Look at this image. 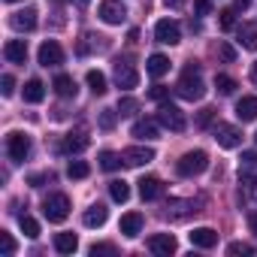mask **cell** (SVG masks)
Wrapping results in <instances>:
<instances>
[{
  "mask_svg": "<svg viewBox=\"0 0 257 257\" xmlns=\"http://www.w3.org/2000/svg\"><path fill=\"white\" fill-rule=\"evenodd\" d=\"M19 224H22V233H25L28 239H37V236H40V224H37L31 215H22V218H19Z\"/></svg>",
  "mask_w": 257,
  "mask_h": 257,
  "instance_id": "33",
  "label": "cell"
},
{
  "mask_svg": "<svg viewBox=\"0 0 257 257\" xmlns=\"http://www.w3.org/2000/svg\"><path fill=\"white\" fill-rule=\"evenodd\" d=\"M158 121H161V127H167V131H173V134H182L185 127H188V118H185V112L179 109V106H173V103H161V109H158Z\"/></svg>",
  "mask_w": 257,
  "mask_h": 257,
  "instance_id": "4",
  "label": "cell"
},
{
  "mask_svg": "<svg viewBox=\"0 0 257 257\" xmlns=\"http://www.w3.org/2000/svg\"><path fill=\"white\" fill-rule=\"evenodd\" d=\"M37 58H40L43 67H61V64H64V49H61L55 40H46V43L40 46Z\"/></svg>",
  "mask_w": 257,
  "mask_h": 257,
  "instance_id": "11",
  "label": "cell"
},
{
  "mask_svg": "<svg viewBox=\"0 0 257 257\" xmlns=\"http://www.w3.org/2000/svg\"><path fill=\"white\" fill-rule=\"evenodd\" d=\"M149 97L158 100V103H164V100L170 97V88H167V85H152V88H149Z\"/></svg>",
  "mask_w": 257,
  "mask_h": 257,
  "instance_id": "39",
  "label": "cell"
},
{
  "mask_svg": "<svg viewBox=\"0 0 257 257\" xmlns=\"http://www.w3.org/2000/svg\"><path fill=\"white\" fill-rule=\"evenodd\" d=\"M176 94L182 97V100H203V94H206V82H203V76H200V64L197 61H191L188 67H185V73H182V79L176 82Z\"/></svg>",
  "mask_w": 257,
  "mask_h": 257,
  "instance_id": "1",
  "label": "cell"
},
{
  "mask_svg": "<svg viewBox=\"0 0 257 257\" xmlns=\"http://www.w3.org/2000/svg\"><path fill=\"white\" fill-rule=\"evenodd\" d=\"M79 248V236L76 233H58L55 236V251L58 254H73Z\"/></svg>",
  "mask_w": 257,
  "mask_h": 257,
  "instance_id": "27",
  "label": "cell"
},
{
  "mask_svg": "<svg viewBox=\"0 0 257 257\" xmlns=\"http://www.w3.org/2000/svg\"><path fill=\"white\" fill-rule=\"evenodd\" d=\"M115 121H118V112L115 109H103L100 112V127H103V131H112Z\"/></svg>",
  "mask_w": 257,
  "mask_h": 257,
  "instance_id": "37",
  "label": "cell"
},
{
  "mask_svg": "<svg viewBox=\"0 0 257 257\" xmlns=\"http://www.w3.org/2000/svg\"><path fill=\"white\" fill-rule=\"evenodd\" d=\"M248 227H251V233H254V236H257V212H254V215H251V218H248Z\"/></svg>",
  "mask_w": 257,
  "mask_h": 257,
  "instance_id": "47",
  "label": "cell"
},
{
  "mask_svg": "<svg viewBox=\"0 0 257 257\" xmlns=\"http://www.w3.org/2000/svg\"><path fill=\"white\" fill-rule=\"evenodd\" d=\"M239 182L257 185V152H242V167H239Z\"/></svg>",
  "mask_w": 257,
  "mask_h": 257,
  "instance_id": "16",
  "label": "cell"
},
{
  "mask_svg": "<svg viewBox=\"0 0 257 257\" xmlns=\"http://www.w3.org/2000/svg\"><path fill=\"white\" fill-rule=\"evenodd\" d=\"M97 16H100L106 25H121V22L127 19V7L121 4V0H103L100 10H97Z\"/></svg>",
  "mask_w": 257,
  "mask_h": 257,
  "instance_id": "9",
  "label": "cell"
},
{
  "mask_svg": "<svg viewBox=\"0 0 257 257\" xmlns=\"http://www.w3.org/2000/svg\"><path fill=\"white\" fill-rule=\"evenodd\" d=\"M239 46L242 49H248V52H254L257 49V22H245V25H239Z\"/></svg>",
  "mask_w": 257,
  "mask_h": 257,
  "instance_id": "21",
  "label": "cell"
},
{
  "mask_svg": "<svg viewBox=\"0 0 257 257\" xmlns=\"http://www.w3.org/2000/svg\"><path fill=\"white\" fill-rule=\"evenodd\" d=\"M61 4H67V0H61ZM76 4H79V7H85V4H88V0H76Z\"/></svg>",
  "mask_w": 257,
  "mask_h": 257,
  "instance_id": "49",
  "label": "cell"
},
{
  "mask_svg": "<svg viewBox=\"0 0 257 257\" xmlns=\"http://www.w3.org/2000/svg\"><path fill=\"white\" fill-rule=\"evenodd\" d=\"M10 25H13V31H34L37 28V10L34 7H28V10H19V13H13L10 16Z\"/></svg>",
  "mask_w": 257,
  "mask_h": 257,
  "instance_id": "14",
  "label": "cell"
},
{
  "mask_svg": "<svg viewBox=\"0 0 257 257\" xmlns=\"http://www.w3.org/2000/svg\"><path fill=\"white\" fill-rule=\"evenodd\" d=\"M167 7H173V10H179V7H185V0H164Z\"/></svg>",
  "mask_w": 257,
  "mask_h": 257,
  "instance_id": "48",
  "label": "cell"
},
{
  "mask_svg": "<svg viewBox=\"0 0 257 257\" xmlns=\"http://www.w3.org/2000/svg\"><path fill=\"white\" fill-rule=\"evenodd\" d=\"M176 236L173 233H155L152 239H149V251L152 254H158V257H170V254H176Z\"/></svg>",
  "mask_w": 257,
  "mask_h": 257,
  "instance_id": "12",
  "label": "cell"
},
{
  "mask_svg": "<svg viewBox=\"0 0 257 257\" xmlns=\"http://www.w3.org/2000/svg\"><path fill=\"white\" fill-rule=\"evenodd\" d=\"M67 176H70V179H88V176H91V167H88L85 161H70Z\"/></svg>",
  "mask_w": 257,
  "mask_h": 257,
  "instance_id": "32",
  "label": "cell"
},
{
  "mask_svg": "<svg viewBox=\"0 0 257 257\" xmlns=\"http://www.w3.org/2000/svg\"><path fill=\"white\" fill-rule=\"evenodd\" d=\"M106 218H109V209H106L103 203H94V206H88V209L82 212V224H85V227H103Z\"/></svg>",
  "mask_w": 257,
  "mask_h": 257,
  "instance_id": "18",
  "label": "cell"
},
{
  "mask_svg": "<svg viewBox=\"0 0 257 257\" xmlns=\"http://www.w3.org/2000/svg\"><path fill=\"white\" fill-rule=\"evenodd\" d=\"M218 55H221L227 64H233V61H236V49H233V46H227V43H221V46H218Z\"/></svg>",
  "mask_w": 257,
  "mask_h": 257,
  "instance_id": "42",
  "label": "cell"
},
{
  "mask_svg": "<svg viewBox=\"0 0 257 257\" xmlns=\"http://www.w3.org/2000/svg\"><path fill=\"white\" fill-rule=\"evenodd\" d=\"M88 251H91V257H97V254H118V248L109 245V242H94Z\"/></svg>",
  "mask_w": 257,
  "mask_h": 257,
  "instance_id": "38",
  "label": "cell"
},
{
  "mask_svg": "<svg viewBox=\"0 0 257 257\" xmlns=\"http://www.w3.org/2000/svg\"><path fill=\"white\" fill-rule=\"evenodd\" d=\"M118 227H121L124 236L134 239V236H140V230H143V215H140V212H127V215H121V224H118Z\"/></svg>",
  "mask_w": 257,
  "mask_h": 257,
  "instance_id": "22",
  "label": "cell"
},
{
  "mask_svg": "<svg viewBox=\"0 0 257 257\" xmlns=\"http://www.w3.org/2000/svg\"><path fill=\"white\" fill-rule=\"evenodd\" d=\"M121 164H124V158H121V155H115V152H100V167H103L106 173H115Z\"/></svg>",
  "mask_w": 257,
  "mask_h": 257,
  "instance_id": "30",
  "label": "cell"
},
{
  "mask_svg": "<svg viewBox=\"0 0 257 257\" xmlns=\"http://www.w3.org/2000/svg\"><path fill=\"white\" fill-rule=\"evenodd\" d=\"M248 7H251V0H233V10L236 13H245Z\"/></svg>",
  "mask_w": 257,
  "mask_h": 257,
  "instance_id": "45",
  "label": "cell"
},
{
  "mask_svg": "<svg viewBox=\"0 0 257 257\" xmlns=\"http://www.w3.org/2000/svg\"><path fill=\"white\" fill-rule=\"evenodd\" d=\"M112 76H115L118 88H124V91H131V88L140 85V73L134 70V64H127V61H118L115 70H112Z\"/></svg>",
  "mask_w": 257,
  "mask_h": 257,
  "instance_id": "10",
  "label": "cell"
},
{
  "mask_svg": "<svg viewBox=\"0 0 257 257\" xmlns=\"http://www.w3.org/2000/svg\"><path fill=\"white\" fill-rule=\"evenodd\" d=\"M254 140H257V134H254Z\"/></svg>",
  "mask_w": 257,
  "mask_h": 257,
  "instance_id": "52",
  "label": "cell"
},
{
  "mask_svg": "<svg viewBox=\"0 0 257 257\" xmlns=\"http://www.w3.org/2000/svg\"><path fill=\"white\" fill-rule=\"evenodd\" d=\"M0 85H4V88H0V91H4V97H13L16 94V79L13 76H4V79H0Z\"/></svg>",
  "mask_w": 257,
  "mask_h": 257,
  "instance_id": "43",
  "label": "cell"
},
{
  "mask_svg": "<svg viewBox=\"0 0 257 257\" xmlns=\"http://www.w3.org/2000/svg\"><path fill=\"white\" fill-rule=\"evenodd\" d=\"M43 215L52 221V224H64L70 218V197L67 194H49L43 200Z\"/></svg>",
  "mask_w": 257,
  "mask_h": 257,
  "instance_id": "3",
  "label": "cell"
},
{
  "mask_svg": "<svg viewBox=\"0 0 257 257\" xmlns=\"http://www.w3.org/2000/svg\"><path fill=\"white\" fill-rule=\"evenodd\" d=\"M46 179H52V176H46V173H40V176H31V185H34V188H40Z\"/></svg>",
  "mask_w": 257,
  "mask_h": 257,
  "instance_id": "46",
  "label": "cell"
},
{
  "mask_svg": "<svg viewBox=\"0 0 257 257\" xmlns=\"http://www.w3.org/2000/svg\"><path fill=\"white\" fill-rule=\"evenodd\" d=\"M218 16H221V19H218L221 31H233V28H236V10H233V7H230V10H221Z\"/></svg>",
  "mask_w": 257,
  "mask_h": 257,
  "instance_id": "34",
  "label": "cell"
},
{
  "mask_svg": "<svg viewBox=\"0 0 257 257\" xmlns=\"http://www.w3.org/2000/svg\"><path fill=\"white\" fill-rule=\"evenodd\" d=\"M85 82H88V88L97 94V97H103L109 88H106V76L100 73V70H88V76H85Z\"/></svg>",
  "mask_w": 257,
  "mask_h": 257,
  "instance_id": "29",
  "label": "cell"
},
{
  "mask_svg": "<svg viewBox=\"0 0 257 257\" xmlns=\"http://www.w3.org/2000/svg\"><path fill=\"white\" fill-rule=\"evenodd\" d=\"M7 155H10L13 164H25L28 155H31V137H25V134H10V137H7Z\"/></svg>",
  "mask_w": 257,
  "mask_h": 257,
  "instance_id": "5",
  "label": "cell"
},
{
  "mask_svg": "<svg viewBox=\"0 0 257 257\" xmlns=\"http://www.w3.org/2000/svg\"><path fill=\"white\" fill-rule=\"evenodd\" d=\"M236 118L239 121H257V97H242L236 103Z\"/></svg>",
  "mask_w": 257,
  "mask_h": 257,
  "instance_id": "23",
  "label": "cell"
},
{
  "mask_svg": "<svg viewBox=\"0 0 257 257\" xmlns=\"http://www.w3.org/2000/svg\"><path fill=\"white\" fill-rule=\"evenodd\" d=\"M88 149V137L85 134H70V137H64V143H61V152H67V155H79V152H85Z\"/></svg>",
  "mask_w": 257,
  "mask_h": 257,
  "instance_id": "25",
  "label": "cell"
},
{
  "mask_svg": "<svg viewBox=\"0 0 257 257\" xmlns=\"http://www.w3.org/2000/svg\"><path fill=\"white\" fill-rule=\"evenodd\" d=\"M227 254H233V257H236V254H254V248H251L248 242H230V245H227Z\"/></svg>",
  "mask_w": 257,
  "mask_h": 257,
  "instance_id": "40",
  "label": "cell"
},
{
  "mask_svg": "<svg viewBox=\"0 0 257 257\" xmlns=\"http://www.w3.org/2000/svg\"><path fill=\"white\" fill-rule=\"evenodd\" d=\"M137 109H140V100H134V97H121L118 100V112L121 115H137Z\"/></svg>",
  "mask_w": 257,
  "mask_h": 257,
  "instance_id": "35",
  "label": "cell"
},
{
  "mask_svg": "<svg viewBox=\"0 0 257 257\" xmlns=\"http://www.w3.org/2000/svg\"><path fill=\"white\" fill-rule=\"evenodd\" d=\"M206 167H209V155H206L203 149H194V152H188V155H182V158H179L176 173H179V176H185V179H194V176L206 173Z\"/></svg>",
  "mask_w": 257,
  "mask_h": 257,
  "instance_id": "2",
  "label": "cell"
},
{
  "mask_svg": "<svg viewBox=\"0 0 257 257\" xmlns=\"http://www.w3.org/2000/svg\"><path fill=\"white\" fill-rule=\"evenodd\" d=\"M131 137H137V140H143V143L158 140V137H161V121H158V118H140V121H134Z\"/></svg>",
  "mask_w": 257,
  "mask_h": 257,
  "instance_id": "8",
  "label": "cell"
},
{
  "mask_svg": "<svg viewBox=\"0 0 257 257\" xmlns=\"http://www.w3.org/2000/svg\"><path fill=\"white\" fill-rule=\"evenodd\" d=\"M146 70H149V76L161 79L164 73H170V58H167V55H152V58L146 61Z\"/></svg>",
  "mask_w": 257,
  "mask_h": 257,
  "instance_id": "26",
  "label": "cell"
},
{
  "mask_svg": "<svg viewBox=\"0 0 257 257\" xmlns=\"http://www.w3.org/2000/svg\"><path fill=\"white\" fill-rule=\"evenodd\" d=\"M22 94H25L28 103H43V100H46V85H43L40 79H31V82H25Z\"/></svg>",
  "mask_w": 257,
  "mask_h": 257,
  "instance_id": "24",
  "label": "cell"
},
{
  "mask_svg": "<svg viewBox=\"0 0 257 257\" xmlns=\"http://www.w3.org/2000/svg\"><path fill=\"white\" fill-rule=\"evenodd\" d=\"M4 58H7L10 64H25V61H28V46H25V40H10V43L4 46Z\"/></svg>",
  "mask_w": 257,
  "mask_h": 257,
  "instance_id": "20",
  "label": "cell"
},
{
  "mask_svg": "<svg viewBox=\"0 0 257 257\" xmlns=\"http://www.w3.org/2000/svg\"><path fill=\"white\" fill-rule=\"evenodd\" d=\"M212 134H215V143L221 149H239L242 146V131L233 127V124H215Z\"/></svg>",
  "mask_w": 257,
  "mask_h": 257,
  "instance_id": "7",
  "label": "cell"
},
{
  "mask_svg": "<svg viewBox=\"0 0 257 257\" xmlns=\"http://www.w3.org/2000/svg\"><path fill=\"white\" fill-rule=\"evenodd\" d=\"M52 88H55V94H58V97H64V100H73V97L79 94L76 79H73V76H67V73H58V76H55V82H52Z\"/></svg>",
  "mask_w": 257,
  "mask_h": 257,
  "instance_id": "17",
  "label": "cell"
},
{
  "mask_svg": "<svg viewBox=\"0 0 257 257\" xmlns=\"http://www.w3.org/2000/svg\"><path fill=\"white\" fill-rule=\"evenodd\" d=\"M0 245H4V257H13V254H16V239H13V233L0 230Z\"/></svg>",
  "mask_w": 257,
  "mask_h": 257,
  "instance_id": "36",
  "label": "cell"
},
{
  "mask_svg": "<svg viewBox=\"0 0 257 257\" xmlns=\"http://www.w3.org/2000/svg\"><path fill=\"white\" fill-rule=\"evenodd\" d=\"M155 40L164 43V46H179V43H182V28H179V22L161 19V22L155 25Z\"/></svg>",
  "mask_w": 257,
  "mask_h": 257,
  "instance_id": "6",
  "label": "cell"
},
{
  "mask_svg": "<svg viewBox=\"0 0 257 257\" xmlns=\"http://www.w3.org/2000/svg\"><path fill=\"white\" fill-rule=\"evenodd\" d=\"M212 118H215V109H212V106L200 109V115H197V127H209V124H212Z\"/></svg>",
  "mask_w": 257,
  "mask_h": 257,
  "instance_id": "41",
  "label": "cell"
},
{
  "mask_svg": "<svg viewBox=\"0 0 257 257\" xmlns=\"http://www.w3.org/2000/svg\"><path fill=\"white\" fill-rule=\"evenodd\" d=\"M121 158H124L127 167H146V164L155 161V152L146 149V146H131V149H124V152H121Z\"/></svg>",
  "mask_w": 257,
  "mask_h": 257,
  "instance_id": "13",
  "label": "cell"
},
{
  "mask_svg": "<svg viewBox=\"0 0 257 257\" xmlns=\"http://www.w3.org/2000/svg\"><path fill=\"white\" fill-rule=\"evenodd\" d=\"M215 88H218V94H224V97H230V94L236 91V79H230V76H224V73H218V76H215Z\"/></svg>",
  "mask_w": 257,
  "mask_h": 257,
  "instance_id": "31",
  "label": "cell"
},
{
  "mask_svg": "<svg viewBox=\"0 0 257 257\" xmlns=\"http://www.w3.org/2000/svg\"><path fill=\"white\" fill-rule=\"evenodd\" d=\"M7 4H22V0H7Z\"/></svg>",
  "mask_w": 257,
  "mask_h": 257,
  "instance_id": "51",
  "label": "cell"
},
{
  "mask_svg": "<svg viewBox=\"0 0 257 257\" xmlns=\"http://www.w3.org/2000/svg\"><path fill=\"white\" fill-rule=\"evenodd\" d=\"M109 197L115 203H127V200H131V185H127L124 179H112L109 182Z\"/></svg>",
  "mask_w": 257,
  "mask_h": 257,
  "instance_id": "28",
  "label": "cell"
},
{
  "mask_svg": "<svg viewBox=\"0 0 257 257\" xmlns=\"http://www.w3.org/2000/svg\"><path fill=\"white\" fill-rule=\"evenodd\" d=\"M188 236H191V245L194 248H215L218 245V233L212 227H194Z\"/></svg>",
  "mask_w": 257,
  "mask_h": 257,
  "instance_id": "15",
  "label": "cell"
},
{
  "mask_svg": "<svg viewBox=\"0 0 257 257\" xmlns=\"http://www.w3.org/2000/svg\"><path fill=\"white\" fill-rule=\"evenodd\" d=\"M194 10H197V16H209L212 4H209V0H194Z\"/></svg>",
  "mask_w": 257,
  "mask_h": 257,
  "instance_id": "44",
  "label": "cell"
},
{
  "mask_svg": "<svg viewBox=\"0 0 257 257\" xmlns=\"http://www.w3.org/2000/svg\"><path fill=\"white\" fill-rule=\"evenodd\" d=\"M161 194H164V182H161V179H155V176H146V179H140V197H143L146 203L158 200Z\"/></svg>",
  "mask_w": 257,
  "mask_h": 257,
  "instance_id": "19",
  "label": "cell"
},
{
  "mask_svg": "<svg viewBox=\"0 0 257 257\" xmlns=\"http://www.w3.org/2000/svg\"><path fill=\"white\" fill-rule=\"evenodd\" d=\"M251 79H254V82H257V67H254V73H251Z\"/></svg>",
  "mask_w": 257,
  "mask_h": 257,
  "instance_id": "50",
  "label": "cell"
}]
</instances>
